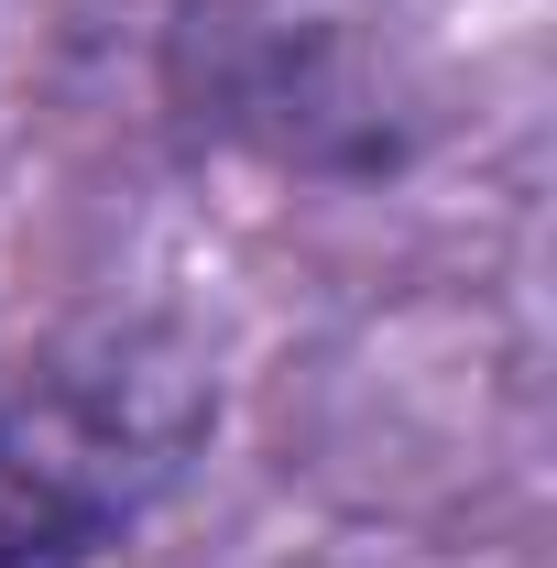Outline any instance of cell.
I'll list each match as a JSON object with an SVG mask.
<instances>
[{"label":"cell","instance_id":"6da1fadb","mask_svg":"<svg viewBox=\"0 0 557 568\" xmlns=\"http://www.w3.org/2000/svg\"><path fill=\"white\" fill-rule=\"evenodd\" d=\"M219 383L175 328H77L0 372V568H88L198 470Z\"/></svg>","mask_w":557,"mask_h":568}]
</instances>
